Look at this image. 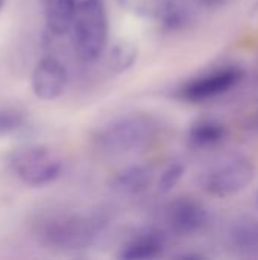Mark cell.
Wrapping results in <instances>:
<instances>
[{
	"label": "cell",
	"instance_id": "obj_2",
	"mask_svg": "<svg viewBox=\"0 0 258 260\" xmlns=\"http://www.w3.org/2000/svg\"><path fill=\"white\" fill-rule=\"evenodd\" d=\"M108 27L105 0H78L71 32L75 52L82 62L91 64L103 55Z\"/></svg>",
	"mask_w": 258,
	"mask_h": 260
},
{
	"label": "cell",
	"instance_id": "obj_15",
	"mask_svg": "<svg viewBox=\"0 0 258 260\" xmlns=\"http://www.w3.org/2000/svg\"><path fill=\"white\" fill-rule=\"evenodd\" d=\"M138 49L131 41L116 43L108 53V67L113 73H123L129 70L137 61Z\"/></svg>",
	"mask_w": 258,
	"mask_h": 260
},
{
	"label": "cell",
	"instance_id": "obj_18",
	"mask_svg": "<svg viewBox=\"0 0 258 260\" xmlns=\"http://www.w3.org/2000/svg\"><path fill=\"white\" fill-rule=\"evenodd\" d=\"M204 8H207V9H217V8H220V6H224V5H227L230 0H198Z\"/></svg>",
	"mask_w": 258,
	"mask_h": 260
},
{
	"label": "cell",
	"instance_id": "obj_3",
	"mask_svg": "<svg viewBox=\"0 0 258 260\" xmlns=\"http://www.w3.org/2000/svg\"><path fill=\"white\" fill-rule=\"evenodd\" d=\"M155 123L143 114H125L100 125L93 134L96 149L119 157L143 148L154 136Z\"/></svg>",
	"mask_w": 258,
	"mask_h": 260
},
{
	"label": "cell",
	"instance_id": "obj_13",
	"mask_svg": "<svg viewBox=\"0 0 258 260\" xmlns=\"http://www.w3.org/2000/svg\"><path fill=\"white\" fill-rule=\"evenodd\" d=\"M225 126L220 122L214 119H199L189 129V142L193 148H213L225 139Z\"/></svg>",
	"mask_w": 258,
	"mask_h": 260
},
{
	"label": "cell",
	"instance_id": "obj_7",
	"mask_svg": "<svg viewBox=\"0 0 258 260\" xmlns=\"http://www.w3.org/2000/svg\"><path fill=\"white\" fill-rule=\"evenodd\" d=\"M129 14L154 20L166 29H176L186 20V11L179 0H117Z\"/></svg>",
	"mask_w": 258,
	"mask_h": 260
},
{
	"label": "cell",
	"instance_id": "obj_4",
	"mask_svg": "<svg viewBox=\"0 0 258 260\" xmlns=\"http://www.w3.org/2000/svg\"><path fill=\"white\" fill-rule=\"evenodd\" d=\"M9 169L30 187H41L56 181L62 174V160L49 148L30 145L14 149L8 158Z\"/></svg>",
	"mask_w": 258,
	"mask_h": 260
},
{
	"label": "cell",
	"instance_id": "obj_19",
	"mask_svg": "<svg viewBox=\"0 0 258 260\" xmlns=\"http://www.w3.org/2000/svg\"><path fill=\"white\" fill-rule=\"evenodd\" d=\"M5 2H6V0H0V9H2L3 6H5Z\"/></svg>",
	"mask_w": 258,
	"mask_h": 260
},
{
	"label": "cell",
	"instance_id": "obj_9",
	"mask_svg": "<svg viewBox=\"0 0 258 260\" xmlns=\"http://www.w3.org/2000/svg\"><path fill=\"white\" fill-rule=\"evenodd\" d=\"M167 222L170 229L181 236L199 233L208 222V213L202 204L193 200H178L167 210Z\"/></svg>",
	"mask_w": 258,
	"mask_h": 260
},
{
	"label": "cell",
	"instance_id": "obj_12",
	"mask_svg": "<svg viewBox=\"0 0 258 260\" xmlns=\"http://www.w3.org/2000/svg\"><path fill=\"white\" fill-rule=\"evenodd\" d=\"M46 23L56 35L71 30L78 0H41Z\"/></svg>",
	"mask_w": 258,
	"mask_h": 260
},
{
	"label": "cell",
	"instance_id": "obj_16",
	"mask_svg": "<svg viewBox=\"0 0 258 260\" xmlns=\"http://www.w3.org/2000/svg\"><path fill=\"white\" fill-rule=\"evenodd\" d=\"M26 114L14 107H0V137L18 134L26 128Z\"/></svg>",
	"mask_w": 258,
	"mask_h": 260
},
{
	"label": "cell",
	"instance_id": "obj_17",
	"mask_svg": "<svg viewBox=\"0 0 258 260\" xmlns=\"http://www.w3.org/2000/svg\"><path fill=\"white\" fill-rule=\"evenodd\" d=\"M184 171H186V169H184V166H182L181 163H173V165L167 166V168L161 172V175L158 177V181H157V189H158V192H161V193L170 192V190L179 183V180L182 178Z\"/></svg>",
	"mask_w": 258,
	"mask_h": 260
},
{
	"label": "cell",
	"instance_id": "obj_11",
	"mask_svg": "<svg viewBox=\"0 0 258 260\" xmlns=\"http://www.w3.org/2000/svg\"><path fill=\"white\" fill-rule=\"evenodd\" d=\"M164 250V238L157 232H144L134 236L119 253L122 260H149L158 257Z\"/></svg>",
	"mask_w": 258,
	"mask_h": 260
},
{
	"label": "cell",
	"instance_id": "obj_8",
	"mask_svg": "<svg viewBox=\"0 0 258 260\" xmlns=\"http://www.w3.org/2000/svg\"><path fill=\"white\" fill-rule=\"evenodd\" d=\"M67 70L64 64L53 56H46L38 61L32 73V90L43 101L59 98L67 87Z\"/></svg>",
	"mask_w": 258,
	"mask_h": 260
},
{
	"label": "cell",
	"instance_id": "obj_6",
	"mask_svg": "<svg viewBox=\"0 0 258 260\" xmlns=\"http://www.w3.org/2000/svg\"><path fill=\"white\" fill-rule=\"evenodd\" d=\"M242 78L243 72L239 67L227 66L190 79L178 90V96L193 104L205 102L228 93L240 82Z\"/></svg>",
	"mask_w": 258,
	"mask_h": 260
},
{
	"label": "cell",
	"instance_id": "obj_14",
	"mask_svg": "<svg viewBox=\"0 0 258 260\" xmlns=\"http://www.w3.org/2000/svg\"><path fill=\"white\" fill-rule=\"evenodd\" d=\"M230 242L242 254H258V221L243 219L236 222L230 232Z\"/></svg>",
	"mask_w": 258,
	"mask_h": 260
},
{
	"label": "cell",
	"instance_id": "obj_10",
	"mask_svg": "<svg viewBox=\"0 0 258 260\" xmlns=\"http://www.w3.org/2000/svg\"><path fill=\"white\" fill-rule=\"evenodd\" d=\"M154 184V172L148 166H131L119 174L111 181V189L122 197H137L146 192Z\"/></svg>",
	"mask_w": 258,
	"mask_h": 260
},
{
	"label": "cell",
	"instance_id": "obj_5",
	"mask_svg": "<svg viewBox=\"0 0 258 260\" xmlns=\"http://www.w3.org/2000/svg\"><path fill=\"white\" fill-rule=\"evenodd\" d=\"M255 177L254 163L243 155L230 157L211 166L201 178L202 189L214 198H230L245 190Z\"/></svg>",
	"mask_w": 258,
	"mask_h": 260
},
{
	"label": "cell",
	"instance_id": "obj_1",
	"mask_svg": "<svg viewBox=\"0 0 258 260\" xmlns=\"http://www.w3.org/2000/svg\"><path fill=\"white\" fill-rule=\"evenodd\" d=\"M105 227L97 213L56 212L41 216L35 222L40 242L56 251H78L90 247Z\"/></svg>",
	"mask_w": 258,
	"mask_h": 260
}]
</instances>
